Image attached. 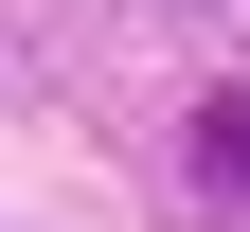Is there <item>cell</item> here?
Here are the masks:
<instances>
[{
  "instance_id": "1",
  "label": "cell",
  "mask_w": 250,
  "mask_h": 232,
  "mask_svg": "<svg viewBox=\"0 0 250 232\" xmlns=\"http://www.w3.org/2000/svg\"><path fill=\"white\" fill-rule=\"evenodd\" d=\"M197 161H214V179L250 196V89H214V107H197Z\"/></svg>"
}]
</instances>
